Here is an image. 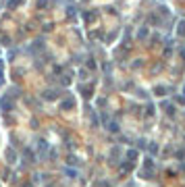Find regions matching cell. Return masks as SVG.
<instances>
[{"mask_svg": "<svg viewBox=\"0 0 185 187\" xmlns=\"http://www.w3.org/2000/svg\"><path fill=\"white\" fill-rule=\"evenodd\" d=\"M62 106H65V108H69V106H73V100H71V98H69V100H65V102H62Z\"/></svg>", "mask_w": 185, "mask_h": 187, "instance_id": "cell-4", "label": "cell"}, {"mask_svg": "<svg viewBox=\"0 0 185 187\" xmlns=\"http://www.w3.org/2000/svg\"><path fill=\"white\" fill-rule=\"evenodd\" d=\"M177 33H179L181 38L185 36V21H181V23H179V31H177Z\"/></svg>", "mask_w": 185, "mask_h": 187, "instance_id": "cell-2", "label": "cell"}, {"mask_svg": "<svg viewBox=\"0 0 185 187\" xmlns=\"http://www.w3.org/2000/svg\"><path fill=\"white\" fill-rule=\"evenodd\" d=\"M44 96H46V98H50V100H52V98H56V92H46V94H44Z\"/></svg>", "mask_w": 185, "mask_h": 187, "instance_id": "cell-7", "label": "cell"}, {"mask_svg": "<svg viewBox=\"0 0 185 187\" xmlns=\"http://www.w3.org/2000/svg\"><path fill=\"white\" fill-rule=\"evenodd\" d=\"M146 36H148V29H146V27H143V29H141V31H139V38H146Z\"/></svg>", "mask_w": 185, "mask_h": 187, "instance_id": "cell-8", "label": "cell"}, {"mask_svg": "<svg viewBox=\"0 0 185 187\" xmlns=\"http://www.w3.org/2000/svg\"><path fill=\"white\" fill-rule=\"evenodd\" d=\"M0 106H2L4 110H10V100H8V98H2V100H0Z\"/></svg>", "mask_w": 185, "mask_h": 187, "instance_id": "cell-1", "label": "cell"}, {"mask_svg": "<svg viewBox=\"0 0 185 187\" xmlns=\"http://www.w3.org/2000/svg\"><path fill=\"white\" fill-rule=\"evenodd\" d=\"M108 129H110V131H119V125H117V123H110V127H108Z\"/></svg>", "mask_w": 185, "mask_h": 187, "instance_id": "cell-5", "label": "cell"}, {"mask_svg": "<svg viewBox=\"0 0 185 187\" xmlns=\"http://www.w3.org/2000/svg\"><path fill=\"white\" fill-rule=\"evenodd\" d=\"M150 152H152V154H158V145L152 143V145H150Z\"/></svg>", "mask_w": 185, "mask_h": 187, "instance_id": "cell-6", "label": "cell"}, {"mask_svg": "<svg viewBox=\"0 0 185 187\" xmlns=\"http://www.w3.org/2000/svg\"><path fill=\"white\" fill-rule=\"evenodd\" d=\"M156 94H158V96H164V94H166V88H156Z\"/></svg>", "mask_w": 185, "mask_h": 187, "instance_id": "cell-3", "label": "cell"}]
</instances>
